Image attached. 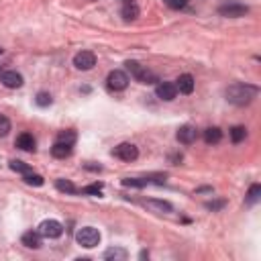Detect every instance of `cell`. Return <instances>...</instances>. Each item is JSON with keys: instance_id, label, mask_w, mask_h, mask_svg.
<instances>
[{"instance_id": "1", "label": "cell", "mask_w": 261, "mask_h": 261, "mask_svg": "<svg viewBox=\"0 0 261 261\" xmlns=\"http://www.w3.org/2000/svg\"><path fill=\"white\" fill-rule=\"evenodd\" d=\"M257 86L249 84H233L227 88V100L235 106H247L257 96Z\"/></svg>"}, {"instance_id": "2", "label": "cell", "mask_w": 261, "mask_h": 261, "mask_svg": "<svg viewBox=\"0 0 261 261\" xmlns=\"http://www.w3.org/2000/svg\"><path fill=\"white\" fill-rule=\"evenodd\" d=\"M124 65H127V70L135 76V80L141 82V84H155V82H159L157 76L153 74L151 70H147L145 65H141L139 61H127Z\"/></svg>"}, {"instance_id": "3", "label": "cell", "mask_w": 261, "mask_h": 261, "mask_svg": "<svg viewBox=\"0 0 261 261\" xmlns=\"http://www.w3.org/2000/svg\"><path fill=\"white\" fill-rule=\"evenodd\" d=\"M76 241H78V245L86 247V249H92L100 243V230L94 227H82L78 233H76Z\"/></svg>"}, {"instance_id": "4", "label": "cell", "mask_w": 261, "mask_h": 261, "mask_svg": "<svg viewBox=\"0 0 261 261\" xmlns=\"http://www.w3.org/2000/svg\"><path fill=\"white\" fill-rule=\"evenodd\" d=\"M249 13V6L241 4V2H225L218 6V15L227 16V18H241Z\"/></svg>"}, {"instance_id": "5", "label": "cell", "mask_w": 261, "mask_h": 261, "mask_svg": "<svg viewBox=\"0 0 261 261\" xmlns=\"http://www.w3.org/2000/svg\"><path fill=\"white\" fill-rule=\"evenodd\" d=\"M39 233L45 239H60L63 235V225H61L60 220H53V218L43 220L41 225H39Z\"/></svg>"}, {"instance_id": "6", "label": "cell", "mask_w": 261, "mask_h": 261, "mask_svg": "<svg viewBox=\"0 0 261 261\" xmlns=\"http://www.w3.org/2000/svg\"><path fill=\"white\" fill-rule=\"evenodd\" d=\"M112 155L121 161H135L139 157V149L135 147L133 143H121L112 149Z\"/></svg>"}, {"instance_id": "7", "label": "cell", "mask_w": 261, "mask_h": 261, "mask_svg": "<svg viewBox=\"0 0 261 261\" xmlns=\"http://www.w3.org/2000/svg\"><path fill=\"white\" fill-rule=\"evenodd\" d=\"M106 84H108L110 90L123 92V90L129 86V76L124 74L123 70H112V72L108 74V78H106Z\"/></svg>"}, {"instance_id": "8", "label": "cell", "mask_w": 261, "mask_h": 261, "mask_svg": "<svg viewBox=\"0 0 261 261\" xmlns=\"http://www.w3.org/2000/svg\"><path fill=\"white\" fill-rule=\"evenodd\" d=\"M74 65L82 72H88L96 65V55L92 51H80L78 55L74 57Z\"/></svg>"}, {"instance_id": "9", "label": "cell", "mask_w": 261, "mask_h": 261, "mask_svg": "<svg viewBox=\"0 0 261 261\" xmlns=\"http://www.w3.org/2000/svg\"><path fill=\"white\" fill-rule=\"evenodd\" d=\"M155 94H157V98L166 100V102H171L178 96V88H176V84L173 82H161V84H157Z\"/></svg>"}, {"instance_id": "10", "label": "cell", "mask_w": 261, "mask_h": 261, "mask_svg": "<svg viewBox=\"0 0 261 261\" xmlns=\"http://www.w3.org/2000/svg\"><path fill=\"white\" fill-rule=\"evenodd\" d=\"M0 82H2L6 88L15 90V88H21V86H23V76L18 72H15V70H8V72L0 74Z\"/></svg>"}, {"instance_id": "11", "label": "cell", "mask_w": 261, "mask_h": 261, "mask_svg": "<svg viewBox=\"0 0 261 261\" xmlns=\"http://www.w3.org/2000/svg\"><path fill=\"white\" fill-rule=\"evenodd\" d=\"M141 204L145 208H149L151 212H157V215H168V212H171V204L166 200H155V198H149V200H143Z\"/></svg>"}, {"instance_id": "12", "label": "cell", "mask_w": 261, "mask_h": 261, "mask_svg": "<svg viewBox=\"0 0 261 261\" xmlns=\"http://www.w3.org/2000/svg\"><path fill=\"white\" fill-rule=\"evenodd\" d=\"M176 137H178V141L184 143V145H192V143L196 141V137H198L196 127H192V124H184V127L178 129Z\"/></svg>"}, {"instance_id": "13", "label": "cell", "mask_w": 261, "mask_h": 261, "mask_svg": "<svg viewBox=\"0 0 261 261\" xmlns=\"http://www.w3.org/2000/svg\"><path fill=\"white\" fill-rule=\"evenodd\" d=\"M72 151H74V145H72V143L57 141L53 147H51V155H53L55 159H65V157L72 155Z\"/></svg>"}, {"instance_id": "14", "label": "cell", "mask_w": 261, "mask_h": 261, "mask_svg": "<svg viewBox=\"0 0 261 261\" xmlns=\"http://www.w3.org/2000/svg\"><path fill=\"white\" fill-rule=\"evenodd\" d=\"M194 86H196V82H194V78H192L190 74H182L180 78L176 80V88L182 94H192L194 92Z\"/></svg>"}, {"instance_id": "15", "label": "cell", "mask_w": 261, "mask_h": 261, "mask_svg": "<svg viewBox=\"0 0 261 261\" xmlns=\"http://www.w3.org/2000/svg\"><path fill=\"white\" fill-rule=\"evenodd\" d=\"M15 145H16L18 149H23V151H35L37 141H35V137H33L31 133H21V135L16 137Z\"/></svg>"}, {"instance_id": "16", "label": "cell", "mask_w": 261, "mask_h": 261, "mask_svg": "<svg viewBox=\"0 0 261 261\" xmlns=\"http://www.w3.org/2000/svg\"><path fill=\"white\" fill-rule=\"evenodd\" d=\"M41 233L39 230H29V233L23 235V245L29 249H39L41 247Z\"/></svg>"}, {"instance_id": "17", "label": "cell", "mask_w": 261, "mask_h": 261, "mask_svg": "<svg viewBox=\"0 0 261 261\" xmlns=\"http://www.w3.org/2000/svg\"><path fill=\"white\" fill-rule=\"evenodd\" d=\"M127 257H129V253L124 249H121V247H112L108 251H104V259L106 261H124Z\"/></svg>"}, {"instance_id": "18", "label": "cell", "mask_w": 261, "mask_h": 261, "mask_svg": "<svg viewBox=\"0 0 261 261\" xmlns=\"http://www.w3.org/2000/svg\"><path fill=\"white\" fill-rule=\"evenodd\" d=\"M121 15H123V18H124V21H135V18L139 16V6L129 0V2H124V6H123Z\"/></svg>"}, {"instance_id": "19", "label": "cell", "mask_w": 261, "mask_h": 261, "mask_svg": "<svg viewBox=\"0 0 261 261\" xmlns=\"http://www.w3.org/2000/svg\"><path fill=\"white\" fill-rule=\"evenodd\" d=\"M220 139H222V131H220L218 127H208V129L204 131V141H206L208 145L220 143Z\"/></svg>"}, {"instance_id": "20", "label": "cell", "mask_w": 261, "mask_h": 261, "mask_svg": "<svg viewBox=\"0 0 261 261\" xmlns=\"http://www.w3.org/2000/svg\"><path fill=\"white\" fill-rule=\"evenodd\" d=\"M149 184H151L149 178H124L123 180V186H127V188H145Z\"/></svg>"}, {"instance_id": "21", "label": "cell", "mask_w": 261, "mask_h": 261, "mask_svg": "<svg viewBox=\"0 0 261 261\" xmlns=\"http://www.w3.org/2000/svg\"><path fill=\"white\" fill-rule=\"evenodd\" d=\"M55 188L60 192H65V194H76V192H78V188H76L70 180H63V178L55 180Z\"/></svg>"}, {"instance_id": "22", "label": "cell", "mask_w": 261, "mask_h": 261, "mask_svg": "<svg viewBox=\"0 0 261 261\" xmlns=\"http://www.w3.org/2000/svg\"><path fill=\"white\" fill-rule=\"evenodd\" d=\"M259 196H261V186L259 184H253V186L249 188V192H247V204H255V202L259 200Z\"/></svg>"}, {"instance_id": "23", "label": "cell", "mask_w": 261, "mask_h": 261, "mask_svg": "<svg viewBox=\"0 0 261 261\" xmlns=\"http://www.w3.org/2000/svg\"><path fill=\"white\" fill-rule=\"evenodd\" d=\"M245 137H247V129L245 127H241V124H239V127L230 129V141H233V143H241Z\"/></svg>"}, {"instance_id": "24", "label": "cell", "mask_w": 261, "mask_h": 261, "mask_svg": "<svg viewBox=\"0 0 261 261\" xmlns=\"http://www.w3.org/2000/svg\"><path fill=\"white\" fill-rule=\"evenodd\" d=\"M23 180H25V184H29V186H37V188L45 184V180L39 176V173H25Z\"/></svg>"}, {"instance_id": "25", "label": "cell", "mask_w": 261, "mask_h": 261, "mask_svg": "<svg viewBox=\"0 0 261 261\" xmlns=\"http://www.w3.org/2000/svg\"><path fill=\"white\" fill-rule=\"evenodd\" d=\"M11 169L16 171V173H23V176H25V173H31V168H29L27 163L21 161V159H13L11 161Z\"/></svg>"}, {"instance_id": "26", "label": "cell", "mask_w": 261, "mask_h": 261, "mask_svg": "<svg viewBox=\"0 0 261 261\" xmlns=\"http://www.w3.org/2000/svg\"><path fill=\"white\" fill-rule=\"evenodd\" d=\"M102 184L98 182V184H90V186H86V188H82V194H92V196H100L102 194Z\"/></svg>"}, {"instance_id": "27", "label": "cell", "mask_w": 261, "mask_h": 261, "mask_svg": "<svg viewBox=\"0 0 261 261\" xmlns=\"http://www.w3.org/2000/svg\"><path fill=\"white\" fill-rule=\"evenodd\" d=\"M166 2L168 8H171V11H182V8H186L190 0H163Z\"/></svg>"}, {"instance_id": "28", "label": "cell", "mask_w": 261, "mask_h": 261, "mask_svg": "<svg viewBox=\"0 0 261 261\" xmlns=\"http://www.w3.org/2000/svg\"><path fill=\"white\" fill-rule=\"evenodd\" d=\"M37 106H41V108H45V106H49L53 100H51V94H47V92H39L37 94V98H35Z\"/></svg>"}, {"instance_id": "29", "label": "cell", "mask_w": 261, "mask_h": 261, "mask_svg": "<svg viewBox=\"0 0 261 261\" xmlns=\"http://www.w3.org/2000/svg\"><path fill=\"white\" fill-rule=\"evenodd\" d=\"M8 131H11V121L4 114H0V137H6Z\"/></svg>"}, {"instance_id": "30", "label": "cell", "mask_w": 261, "mask_h": 261, "mask_svg": "<svg viewBox=\"0 0 261 261\" xmlns=\"http://www.w3.org/2000/svg\"><path fill=\"white\" fill-rule=\"evenodd\" d=\"M57 141H63V143H72L76 141V133L74 131H61L60 135H57Z\"/></svg>"}, {"instance_id": "31", "label": "cell", "mask_w": 261, "mask_h": 261, "mask_svg": "<svg viewBox=\"0 0 261 261\" xmlns=\"http://www.w3.org/2000/svg\"><path fill=\"white\" fill-rule=\"evenodd\" d=\"M225 204H227V202L225 200H210V202H206V208L208 210H212V212H216V210H222V208H225Z\"/></svg>"}, {"instance_id": "32", "label": "cell", "mask_w": 261, "mask_h": 261, "mask_svg": "<svg viewBox=\"0 0 261 261\" xmlns=\"http://www.w3.org/2000/svg\"><path fill=\"white\" fill-rule=\"evenodd\" d=\"M0 53H2V47H0Z\"/></svg>"}, {"instance_id": "33", "label": "cell", "mask_w": 261, "mask_h": 261, "mask_svg": "<svg viewBox=\"0 0 261 261\" xmlns=\"http://www.w3.org/2000/svg\"><path fill=\"white\" fill-rule=\"evenodd\" d=\"M124 2H129V0H124Z\"/></svg>"}]
</instances>
